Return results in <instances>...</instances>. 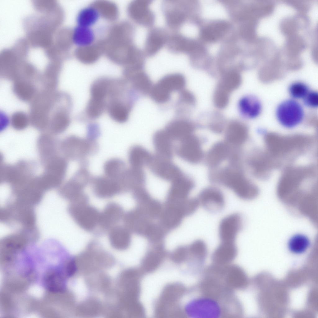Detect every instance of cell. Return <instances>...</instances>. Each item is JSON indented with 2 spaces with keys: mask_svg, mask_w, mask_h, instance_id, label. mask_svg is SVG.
I'll list each match as a JSON object with an SVG mask.
<instances>
[{
  "mask_svg": "<svg viewBox=\"0 0 318 318\" xmlns=\"http://www.w3.org/2000/svg\"><path fill=\"white\" fill-rule=\"evenodd\" d=\"M61 144L63 154L66 158L73 160L82 161L87 156L95 153L98 149L95 141L74 135L67 137Z\"/></svg>",
  "mask_w": 318,
  "mask_h": 318,
  "instance_id": "cell-5",
  "label": "cell"
},
{
  "mask_svg": "<svg viewBox=\"0 0 318 318\" xmlns=\"http://www.w3.org/2000/svg\"><path fill=\"white\" fill-rule=\"evenodd\" d=\"M238 108L240 112L244 117L248 119H254L260 114L262 105L260 101L257 97L248 95L240 99Z\"/></svg>",
  "mask_w": 318,
  "mask_h": 318,
  "instance_id": "cell-23",
  "label": "cell"
},
{
  "mask_svg": "<svg viewBox=\"0 0 318 318\" xmlns=\"http://www.w3.org/2000/svg\"><path fill=\"white\" fill-rule=\"evenodd\" d=\"M170 33L159 27L152 28L148 31L143 50L145 56L152 57L166 45Z\"/></svg>",
  "mask_w": 318,
  "mask_h": 318,
  "instance_id": "cell-15",
  "label": "cell"
},
{
  "mask_svg": "<svg viewBox=\"0 0 318 318\" xmlns=\"http://www.w3.org/2000/svg\"><path fill=\"white\" fill-rule=\"evenodd\" d=\"M310 91L308 86L305 83L296 82L291 84L288 92L293 99H303Z\"/></svg>",
  "mask_w": 318,
  "mask_h": 318,
  "instance_id": "cell-38",
  "label": "cell"
},
{
  "mask_svg": "<svg viewBox=\"0 0 318 318\" xmlns=\"http://www.w3.org/2000/svg\"><path fill=\"white\" fill-rule=\"evenodd\" d=\"M195 102V98L193 94L190 91L184 89L179 92L178 99L176 105V111L183 108L176 112L178 116H180L184 108L186 106L193 105Z\"/></svg>",
  "mask_w": 318,
  "mask_h": 318,
  "instance_id": "cell-37",
  "label": "cell"
},
{
  "mask_svg": "<svg viewBox=\"0 0 318 318\" xmlns=\"http://www.w3.org/2000/svg\"><path fill=\"white\" fill-rule=\"evenodd\" d=\"M44 173L39 178L43 186H54L60 184L66 174L67 163L64 158L56 156L45 164Z\"/></svg>",
  "mask_w": 318,
  "mask_h": 318,
  "instance_id": "cell-10",
  "label": "cell"
},
{
  "mask_svg": "<svg viewBox=\"0 0 318 318\" xmlns=\"http://www.w3.org/2000/svg\"><path fill=\"white\" fill-rule=\"evenodd\" d=\"M304 104L311 108H316L318 106V94L317 92L309 91L303 99Z\"/></svg>",
  "mask_w": 318,
  "mask_h": 318,
  "instance_id": "cell-40",
  "label": "cell"
},
{
  "mask_svg": "<svg viewBox=\"0 0 318 318\" xmlns=\"http://www.w3.org/2000/svg\"><path fill=\"white\" fill-rule=\"evenodd\" d=\"M171 160L155 154L147 167L157 177L171 182L184 173Z\"/></svg>",
  "mask_w": 318,
  "mask_h": 318,
  "instance_id": "cell-11",
  "label": "cell"
},
{
  "mask_svg": "<svg viewBox=\"0 0 318 318\" xmlns=\"http://www.w3.org/2000/svg\"><path fill=\"white\" fill-rule=\"evenodd\" d=\"M64 107L57 109L49 121L48 126L53 133H62L67 128L70 123V118L68 110Z\"/></svg>",
  "mask_w": 318,
  "mask_h": 318,
  "instance_id": "cell-30",
  "label": "cell"
},
{
  "mask_svg": "<svg viewBox=\"0 0 318 318\" xmlns=\"http://www.w3.org/2000/svg\"><path fill=\"white\" fill-rule=\"evenodd\" d=\"M198 293L189 298L184 303L183 312L187 317L221 318L228 315L227 311L229 308L213 294Z\"/></svg>",
  "mask_w": 318,
  "mask_h": 318,
  "instance_id": "cell-1",
  "label": "cell"
},
{
  "mask_svg": "<svg viewBox=\"0 0 318 318\" xmlns=\"http://www.w3.org/2000/svg\"><path fill=\"white\" fill-rule=\"evenodd\" d=\"M185 85V79L182 74H169L153 84L149 95L156 103L164 104L170 100L173 92H179L184 89Z\"/></svg>",
  "mask_w": 318,
  "mask_h": 318,
  "instance_id": "cell-3",
  "label": "cell"
},
{
  "mask_svg": "<svg viewBox=\"0 0 318 318\" xmlns=\"http://www.w3.org/2000/svg\"><path fill=\"white\" fill-rule=\"evenodd\" d=\"M151 1L135 0L128 7V12L131 19L138 25L145 27H151L155 21V16L150 8Z\"/></svg>",
  "mask_w": 318,
  "mask_h": 318,
  "instance_id": "cell-12",
  "label": "cell"
},
{
  "mask_svg": "<svg viewBox=\"0 0 318 318\" xmlns=\"http://www.w3.org/2000/svg\"><path fill=\"white\" fill-rule=\"evenodd\" d=\"M310 240L305 235L298 234L293 235L288 241V248L292 252L300 254L305 252L309 247Z\"/></svg>",
  "mask_w": 318,
  "mask_h": 318,
  "instance_id": "cell-35",
  "label": "cell"
},
{
  "mask_svg": "<svg viewBox=\"0 0 318 318\" xmlns=\"http://www.w3.org/2000/svg\"><path fill=\"white\" fill-rule=\"evenodd\" d=\"M124 77L136 93L142 95H149L153 84L144 69L130 71Z\"/></svg>",
  "mask_w": 318,
  "mask_h": 318,
  "instance_id": "cell-20",
  "label": "cell"
},
{
  "mask_svg": "<svg viewBox=\"0 0 318 318\" xmlns=\"http://www.w3.org/2000/svg\"><path fill=\"white\" fill-rule=\"evenodd\" d=\"M247 130L244 125L238 122L231 123L227 128L225 137L227 143L238 147L243 144L247 137Z\"/></svg>",
  "mask_w": 318,
  "mask_h": 318,
  "instance_id": "cell-25",
  "label": "cell"
},
{
  "mask_svg": "<svg viewBox=\"0 0 318 318\" xmlns=\"http://www.w3.org/2000/svg\"><path fill=\"white\" fill-rule=\"evenodd\" d=\"M164 129L174 142H179L193 134L195 126L190 121L178 118L169 122Z\"/></svg>",
  "mask_w": 318,
  "mask_h": 318,
  "instance_id": "cell-18",
  "label": "cell"
},
{
  "mask_svg": "<svg viewBox=\"0 0 318 318\" xmlns=\"http://www.w3.org/2000/svg\"><path fill=\"white\" fill-rule=\"evenodd\" d=\"M109 231V241L114 248L123 249L130 244L131 241L130 231L125 226H115Z\"/></svg>",
  "mask_w": 318,
  "mask_h": 318,
  "instance_id": "cell-27",
  "label": "cell"
},
{
  "mask_svg": "<svg viewBox=\"0 0 318 318\" xmlns=\"http://www.w3.org/2000/svg\"><path fill=\"white\" fill-rule=\"evenodd\" d=\"M36 97L32 105L31 121L36 128L43 129L48 126V114L53 105V94L45 92Z\"/></svg>",
  "mask_w": 318,
  "mask_h": 318,
  "instance_id": "cell-8",
  "label": "cell"
},
{
  "mask_svg": "<svg viewBox=\"0 0 318 318\" xmlns=\"http://www.w3.org/2000/svg\"><path fill=\"white\" fill-rule=\"evenodd\" d=\"M100 13L98 9L93 6H89L81 9L79 12L77 17V25L90 27L98 20Z\"/></svg>",
  "mask_w": 318,
  "mask_h": 318,
  "instance_id": "cell-33",
  "label": "cell"
},
{
  "mask_svg": "<svg viewBox=\"0 0 318 318\" xmlns=\"http://www.w3.org/2000/svg\"><path fill=\"white\" fill-rule=\"evenodd\" d=\"M93 192L98 197L109 198L123 192L118 181L106 176H100L92 178Z\"/></svg>",
  "mask_w": 318,
  "mask_h": 318,
  "instance_id": "cell-16",
  "label": "cell"
},
{
  "mask_svg": "<svg viewBox=\"0 0 318 318\" xmlns=\"http://www.w3.org/2000/svg\"><path fill=\"white\" fill-rule=\"evenodd\" d=\"M124 214L121 206L115 202L108 204L100 213L98 226L104 230H109L123 219Z\"/></svg>",
  "mask_w": 318,
  "mask_h": 318,
  "instance_id": "cell-19",
  "label": "cell"
},
{
  "mask_svg": "<svg viewBox=\"0 0 318 318\" xmlns=\"http://www.w3.org/2000/svg\"><path fill=\"white\" fill-rule=\"evenodd\" d=\"M100 134L98 126L95 125H90L88 128L87 138L95 141Z\"/></svg>",
  "mask_w": 318,
  "mask_h": 318,
  "instance_id": "cell-41",
  "label": "cell"
},
{
  "mask_svg": "<svg viewBox=\"0 0 318 318\" xmlns=\"http://www.w3.org/2000/svg\"><path fill=\"white\" fill-rule=\"evenodd\" d=\"M107 107L111 117L119 123L126 122L129 117L133 103L122 98L110 100Z\"/></svg>",
  "mask_w": 318,
  "mask_h": 318,
  "instance_id": "cell-22",
  "label": "cell"
},
{
  "mask_svg": "<svg viewBox=\"0 0 318 318\" xmlns=\"http://www.w3.org/2000/svg\"><path fill=\"white\" fill-rule=\"evenodd\" d=\"M126 169L125 162L116 158L108 160L103 166L105 176L117 181L121 177Z\"/></svg>",
  "mask_w": 318,
  "mask_h": 318,
  "instance_id": "cell-32",
  "label": "cell"
},
{
  "mask_svg": "<svg viewBox=\"0 0 318 318\" xmlns=\"http://www.w3.org/2000/svg\"><path fill=\"white\" fill-rule=\"evenodd\" d=\"M38 145L40 156L44 163H46L56 156L55 155L56 143L51 136L47 135L41 136L38 141Z\"/></svg>",
  "mask_w": 318,
  "mask_h": 318,
  "instance_id": "cell-31",
  "label": "cell"
},
{
  "mask_svg": "<svg viewBox=\"0 0 318 318\" xmlns=\"http://www.w3.org/2000/svg\"><path fill=\"white\" fill-rule=\"evenodd\" d=\"M276 115L282 125L291 128L302 122L304 113L301 105L293 99L286 100L280 103L276 108Z\"/></svg>",
  "mask_w": 318,
  "mask_h": 318,
  "instance_id": "cell-7",
  "label": "cell"
},
{
  "mask_svg": "<svg viewBox=\"0 0 318 318\" xmlns=\"http://www.w3.org/2000/svg\"><path fill=\"white\" fill-rule=\"evenodd\" d=\"M197 199L199 206L210 212L220 211L225 205L224 195L220 190L214 187H208L203 189Z\"/></svg>",
  "mask_w": 318,
  "mask_h": 318,
  "instance_id": "cell-14",
  "label": "cell"
},
{
  "mask_svg": "<svg viewBox=\"0 0 318 318\" xmlns=\"http://www.w3.org/2000/svg\"><path fill=\"white\" fill-rule=\"evenodd\" d=\"M237 165L228 168L215 174L214 178L217 181L231 189L239 198L244 200L253 198L256 189L245 176Z\"/></svg>",
  "mask_w": 318,
  "mask_h": 318,
  "instance_id": "cell-2",
  "label": "cell"
},
{
  "mask_svg": "<svg viewBox=\"0 0 318 318\" xmlns=\"http://www.w3.org/2000/svg\"><path fill=\"white\" fill-rule=\"evenodd\" d=\"M189 2L181 0H166L162 9L166 23L173 32H178L187 21L189 15Z\"/></svg>",
  "mask_w": 318,
  "mask_h": 318,
  "instance_id": "cell-6",
  "label": "cell"
},
{
  "mask_svg": "<svg viewBox=\"0 0 318 318\" xmlns=\"http://www.w3.org/2000/svg\"><path fill=\"white\" fill-rule=\"evenodd\" d=\"M95 39L94 32L90 27L77 25L72 33V41L79 47L84 48L91 46L94 42Z\"/></svg>",
  "mask_w": 318,
  "mask_h": 318,
  "instance_id": "cell-29",
  "label": "cell"
},
{
  "mask_svg": "<svg viewBox=\"0 0 318 318\" xmlns=\"http://www.w3.org/2000/svg\"><path fill=\"white\" fill-rule=\"evenodd\" d=\"M174 146V152L179 158L189 163L196 164L203 157L201 143L199 139L193 134L179 142Z\"/></svg>",
  "mask_w": 318,
  "mask_h": 318,
  "instance_id": "cell-9",
  "label": "cell"
},
{
  "mask_svg": "<svg viewBox=\"0 0 318 318\" xmlns=\"http://www.w3.org/2000/svg\"><path fill=\"white\" fill-rule=\"evenodd\" d=\"M170 183L167 198L172 201L179 200L182 202L188 199L194 187L192 179L184 173Z\"/></svg>",
  "mask_w": 318,
  "mask_h": 318,
  "instance_id": "cell-17",
  "label": "cell"
},
{
  "mask_svg": "<svg viewBox=\"0 0 318 318\" xmlns=\"http://www.w3.org/2000/svg\"><path fill=\"white\" fill-rule=\"evenodd\" d=\"M153 155L147 150L139 145H134L129 149L128 160L130 167L143 169L148 167Z\"/></svg>",
  "mask_w": 318,
  "mask_h": 318,
  "instance_id": "cell-24",
  "label": "cell"
},
{
  "mask_svg": "<svg viewBox=\"0 0 318 318\" xmlns=\"http://www.w3.org/2000/svg\"><path fill=\"white\" fill-rule=\"evenodd\" d=\"M241 215L234 213L223 218L219 225L218 232L220 241L235 242L237 236L243 225Z\"/></svg>",
  "mask_w": 318,
  "mask_h": 318,
  "instance_id": "cell-13",
  "label": "cell"
},
{
  "mask_svg": "<svg viewBox=\"0 0 318 318\" xmlns=\"http://www.w3.org/2000/svg\"><path fill=\"white\" fill-rule=\"evenodd\" d=\"M191 40L179 32L170 33L166 44L168 49L175 53H187L191 47Z\"/></svg>",
  "mask_w": 318,
  "mask_h": 318,
  "instance_id": "cell-28",
  "label": "cell"
},
{
  "mask_svg": "<svg viewBox=\"0 0 318 318\" xmlns=\"http://www.w3.org/2000/svg\"><path fill=\"white\" fill-rule=\"evenodd\" d=\"M45 282L47 289L53 293H61L65 288L64 280L61 275L58 272L50 271L45 278Z\"/></svg>",
  "mask_w": 318,
  "mask_h": 318,
  "instance_id": "cell-36",
  "label": "cell"
},
{
  "mask_svg": "<svg viewBox=\"0 0 318 318\" xmlns=\"http://www.w3.org/2000/svg\"><path fill=\"white\" fill-rule=\"evenodd\" d=\"M11 123L13 127L17 130L25 128L28 125L29 119L27 115L22 112L14 113L11 118Z\"/></svg>",
  "mask_w": 318,
  "mask_h": 318,
  "instance_id": "cell-39",
  "label": "cell"
},
{
  "mask_svg": "<svg viewBox=\"0 0 318 318\" xmlns=\"http://www.w3.org/2000/svg\"><path fill=\"white\" fill-rule=\"evenodd\" d=\"M232 154L227 143L219 142L215 144L210 149L207 156V161L210 166H217Z\"/></svg>",
  "mask_w": 318,
  "mask_h": 318,
  "instance_id": "cell-26",
  "label": "cell"
},
{
  "mask_svg": "<svg viewBox=\"0 0 318 318\" xmlns=\"http://www.w3.org/2000/svg\"><path fill=\"white\" fill-rule=\"evenodd\" d=\"M152 141L155 154L171 160L174 152V142L165 130L162 129L156 132L153 135Z\"/></svg>",
  "mask_w": 318,
  "mask_h": 318,
  "instance_id": "cell-21",
  "label": "cell"
},
{
  "mask_svg": "<svg viewBox=\"0 0 318 318\" xmlns=\"http://www.w3.org/2000/svg\"><path fill=\"white\" fill-rule=\"evenodd\" d=\"M14 91L18 97L22 100L28 101L34 97L35 88L34 85L26 79L16 80L14 87Z\"/></svg>",
  "mask_w": 318,
  "mask_h": 318,
  "instance_id": "cell-34",
  "label": "cell"
},
{
  "mask_svg": "<svg viewBox=\"0 0 318 318\" xmlns=\"http://www.w3.org/2000/svg\"><path fill=\"white\" fill-rule=\"evenodd\" d=\"M69 210L75 222L84 230L92 231L98 226L100 212L89 204L87 195L72 202Z\"/></svg>",
  "mask_w": 318,
  "mask_h": 318,
  "instance_id": "cell-4",
  "label": "cell"
}]
</instances>
